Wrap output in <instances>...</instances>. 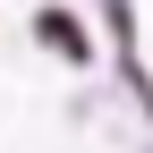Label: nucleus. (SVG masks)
<instances>
[{
    "label": "nucleus",
    "mask_w": 153,
    "mask_h": 153,
    "mask_svg": "<svg viewBox=\"0 0 153 153\" xmlns=\"http://www.w3.org/2000/svg\"><path fill=\"white\" fill-rule=\"evenodd\" d=\"M43 34H51V43H60V51H85V34H76V17H60V9L43 17Z\"/></svg>",
    "instance_id": "nucleus-1"
}]
</instances>
